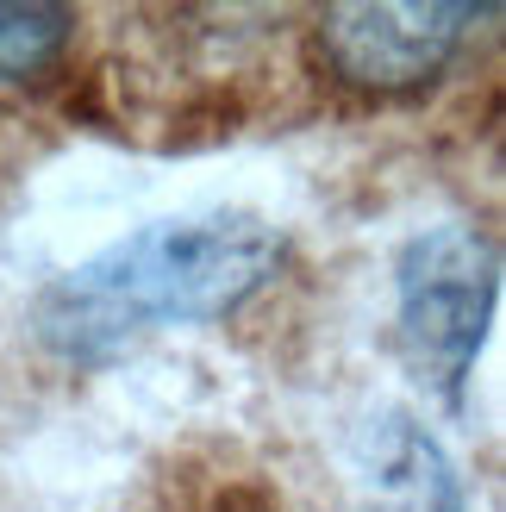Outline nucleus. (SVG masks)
<instances>
[{
    "mask_svg": "<svg viewBox=\"0 0 506 512\" xmlns=\"http://www.w3.org/2000/svg\"><path fill=\"white\" fill-rule=\"evenodd\" d=\"M369 512H469V494L432 431L407 413H388L363 444Z\"/></svg>",
    "mask_w": 506,
    "mask_h": 512,
    "instance_id": "obj_4",
    "label": "nucleus"
},
{
    "mask_svg": "<svg viewBox=\"0 0 506 512\" xmlns=\"http://www.w3.org/2000/svg\"><path fill=\"white\" fill-rule=\"evenodd\" d=\"M500 294V263L482 232L469 225H432L394 263V331L407 369L438 400H457L482 356L488 319Z\"/></svg>",
    "mask_w": 506,
    "mask_h": 512,
    "instance_id": "obj_2",
    "label": "nucleus"
},
{
    "mask_svg": "<svg viewBox=\"0 0 506 512\" xmlns=\"http://www.w3.org/2000/svg\"><path fill=\"white\" fill-rule=\"evenodd\" d=\"M282 250V232L244 207L150 219L50 281L38 300V338L69 363H107L144 331L200 325L244 306L282 269Z\"/></svg>",
    "mask_w": 506,
    "mask_h": 512,
    "instance_id": "obj_1",
    "label": "nucleus"
},
{
    "mask_svg": "<svg viewBox=\"0 0 506 512\" xmlns=\"http://www.w3.org/2000/svg\"><path fill=\"white\" fill-rule=\"evenodd\" d=\"M500 19V7L469 0H413V7H325L313 19L319 63L350 94H425L463 50V32Z\"/></svg>",
    "mask_w": 506,
    "mask_h": 512,
    "instance_id": "obj_3",
    "label": "nucleus"
},
{
    "mask_svg": "<svg viewBox=\"0 0 506 512\" xmlns=\"http://www.w3.org/2000/svg\"><path fill=\"white\" fill-rule=\"evenodd\" d=\"M69 38H75L69 7H50V0H13V7H0V82H13V88L44 82L69 57Z\"/></svg>",
    "mask_w": 506,
    "mask_h": 512,
    "instance_id": "obj_5",
    "label": "nucleus"
}]
</instances>
